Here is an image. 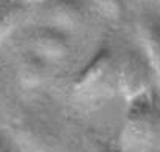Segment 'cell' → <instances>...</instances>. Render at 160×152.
<instances>
[{
	"instance_id": "obj_3",
	"label": "cell",
	"mask_w": 160,
	"mask_h": 152,
	"mask_svg": "<svg viewBox=\"0 0 160 152\" xmlns=\"http://www.w3.org/2000/svg\"><path fill=\"white\" fill-rule=\"evenodd\" d=\"M9 130L23 152H56L59 146L56 127L42 116H22L11 124Z\"/></svg>"
},
{
	"instance_id": "obj_8",
	"label": "cell",
	"mask_w": 160,
	"mask_h": 152,
	"mask_svg": "<svg viewBox=\"0 0 160 152\" xmlns=\"http://www.w3.org/2000/svg\"><path fill=\"white\" fill-rule=\"evenodd\" d=\"M19 81L27 89H34L45 81L47 62L39 54H28L19 64Z\"/></svg>"
},
{
	"instance_id": "obj_6",
	"label": "cell",
	"mask_w": 160,
	"mask_h": 152,
	"mask_svg": "<svg viewBox=\"0 0 160 152\" xmlns=\"http://www.w3.org/2000/svg\"><path fill=\"white\" fill-rule=\"evenodd\" d=\"M45 12L53 27L75 30L86 20V5L82 0H47Z\"/></svg>"
},
{
	"instance_id": "obj_4",
	"label": "cell",
	"mask_w": 160,
	"mask_h": 152,
	"mask_svg": "<svg viewBox=\"0 0 160 152\" xmlns=\"http://www.w3.org/2000/svg\"><path fill=\"white\" fill-rule=\"evenodd\" d=\"M154 71L146 57L138 53L128 51L117 62V84L115 89L126 98L132 101L149 92L152 84Z\"/></svg>"
},
{
	"instance_id": "obj_12",
	"label": "cell",
	"mask_w": 160,
	"mask_h": 152,
	"mask_svg": "<svg viewBox=\"0 0 160 152\" xmlns=\"http://www.w3.org/2000/svg\"><path fill=\"white\" fill-rule=\"evenodd\" d=\"M0 152H11L9 151V148H8V145L5 143V140L0 137Z\"/></svg>"
},
{
	"instance_id": "obj_7",
	"label": "cell",
	"mask_w": 160,
	"mask_h": 152,
	"mask_svg": "<svg viewBox=\"0 0 160 152\" xmlns=\"http://www.w3.org/2000/svg\"><path fill=\"white\" fill-rule=\"evenodd\" d=\"M138 36L154 75L160 78V20L145 19L138 25Z\"/></svg>"
},
{
	"instance_id": "obj_10",
	"label": "cell",
	"mask_w": 160,
	"mask_h": 152,
	"mask_svg": "<svg viewBox=\"0 0 160 152\" xmlns=\"http://www.w3.org/2000/svg\"><path fill=\"white\" fill-rule=\"evenodd\" d=\"M92 2L109 19H118L123 14V9H124L123 0H92Z\"/></svg>"
},
{
	"instance_id": "obj_13",
	"label": "cell",
	"mask_w": 160,
	"mask_h": 152,
	"mask_svg": "<svg viewBox=\"0 0 160 152\" xmlns=\"http://www.w3.org/2000/svg\"><path fill=\"white\" fill-rule=\"evenodd\" d=\"M28 2H44V0H28Z\"/></svg>"
},
{
	"instance_id": "obj_11",
	"label": "cell",
	"mask_w": 160,
	"mask_h": 152,
	"mask_svg": "<svg viewBox=\"0 0 160 152\" xmlns=\"http://www.w3.org/2000/svg\"><path fill=\"white\" fill-rule=\"evenodd\" d=\"M90 152H123V151L117 149V148H112L110 145H107L106 141L97 138V140H92V143H90Z\"/></svg>"
},
{
	"instance_id": "obj_2",
	"label": "cell",
	"mask_w": 160,
	"mask_h": 152,
	"mask_svg": "<svg viewBox=\"0 0 160 152\" xmlns=\"http://www.w3.org/2000/svg\"><path fill=\"white\" fill-rule=\"evenodd\" d=\"M117 62L110 48H100L79 71L73 84L75 93L87 100L104 96L117 84Z\"/></svg>"
},
{
	"instance_id": "obj_1",
	"label": "cell",
	"mask_w": 160,
	"mask_h": 152,
	"mask_svg": "<svg viewBox=\"0 0 160 152\" xmlns=\"http://www.w3.org/2000/svg\"><path fill=\"white\" fill-rule=\"evenodd\" d=\"M160 138V107L152 95L145 93L129 102L120 134L123 152H148Z\"/></svg>"
},
{
	"instance_id": "obj_5",
	"label": "cell",
	"mask_w": 160,
	"mask_h": 152,
	"mask_svg": "<svg viewBox=\"0 0 160 152\" xmlns=\"http://www.w3.org/2000/svg\"><path fill=\"white\" fill-rule=\"evenodd\" d=\"M31 45L34 48V53L44 57L45 61L62 59L70 50V44L65 33L53 25L38 28L31 36Z\"/></svg>"
},
{
	"instance_id": "obj_9",
	"label": "cell",
	"mask_w": 160,
	"mask_h": 152,
	"mask_svg": "<svg viewBox=\"0 0 160 152\" xmlns=\"http://www.w3.org/2000/svg\"><path fill=\"white\" fill-rule=\"evenodd\" d=\"M23 5L17 0H0V42H3L22 22Z\"/></svg>"
}]
</instances>
